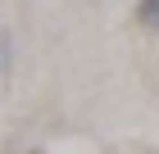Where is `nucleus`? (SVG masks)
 Segmentation results:
<instances>
[{
    "mask_svg": "<svg viewBox=\"0 0 159 154\" xmlns=\"http://www.w3.org/2000/svg\"><path fill=\"white\" fill-rule=\"evenodd\" d=\"M14 68H18V50H14V32L5 27V32H0V73L9 77Z\"/></svg>",
    "mask_w": 159,
    "mask_h": 154,
    "instance_id": "1",
    "label": "nucleus"
},
{
    "mask_svg": "<svg viewBox=\"0 0 159 154\" xmlns=\"http://www.w3.org/2000/svg\"><path fill=\"white\" fill-rule=\"evenodd\" d=\"M136 23L146 32H159V0H136Z\"/></svg>",
    "mask_w": 159,
    "mask_h": 154,
    "instance_id": "2",
    "label": "nucleus"
}]
</instances>
